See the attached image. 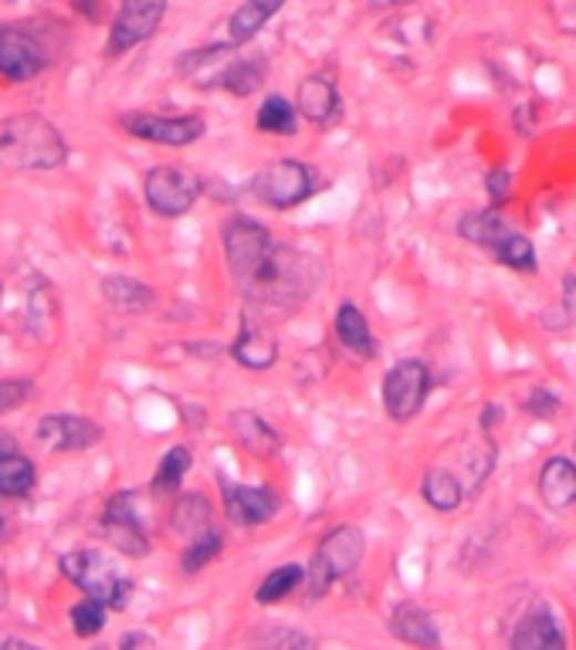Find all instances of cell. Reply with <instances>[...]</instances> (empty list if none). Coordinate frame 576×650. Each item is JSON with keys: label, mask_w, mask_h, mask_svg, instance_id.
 <instances>
[{"label": "cell", "mask_w": 576, "mask_h": 650, "mask_svg": "<svg viewBox=\"0 0 576 650\" xmlns=\"http://www.w3.org/2000/svg\"><path fill=\"white\" fill-rule=\"evenodd\" d=\"M31 386L24 380H0V413H8L28 400Z\"/></svg>", "instance_id": "cell-37"}, {"label": "cell", "mask_w": 576, "mask_h": 650, "mask_svg": "<svg viewBox=\"0 0 576 650\" xmlns=\"http://www.w3.org/2000/svg\"><path fill=\"white\" fill-rule=\"evenodd\" d=\"M539 498L553 508L563 512L576 505V464L563 454L549 457L539 471Z\"/></svg>", "instance_id": "cell-17"}, {"label": "cell", "mask_w": 576, "mask_h": 650, "mask_svg": "<svg viewBox=\"0 0 576 650\" xmlns=\"http://www.w3.org/2000/svg\"><path fill=\"white\" fill-rule=\"evenodd\" d=\"M0 647H8V650H31L34 643L31 640H21V637H11V640H4Z\"/></svg>", "instance_id": "cell-44"}, {"label": "cell", "mask_w": 576, "mask_h": 650, "mask_svg": "<svg viewBox=\"0 0 576 650\" xmlns=\"http://www.w3.org/2000/svg\"><path fill=\"white\" fill-rule=\"evenodd\" d=\"M332 326H336V339L350 352H357V357H363V360L377 357V339L370 332V322H367L363 309H357L353 302H342Z\"/></svg>", "instance_id": "cell-18"}, {"label": "cell", "mask_w": 576, "mask_h": 650, "mask_svg": "<svg viewBox=\"0 0 576 650\" xmlns=\"http://www.w3.org/2000/svg\"><path fill=\"white\" fill-rule=\"evenodd\" d=\"M224 258L235 285L258 306H275L306 295L302 258L271 238V230L251 217H230L224 224Z\"/></svg>", "instance_id": "cell-1"}, {"label": "cell", "mask_w": 576, "mask_h": 650, "mask_svg": "<svg viewBox=\"0 0 576 650\" xmlns=\"http://www.w3.org/2000/svg\"><path fill=\"white\" fill-rule=\"evenodd\" d=\"M312 190H316V176L302 159H275L261 166L251 180V194L271 210H292L302 200H309Z\"/></svg>", "instance_id": "cell-5"}, {"label": "cell", "mask_w": 576, "mask_h": 650, "mask_svg": "<svg viewBox=\"0 0 576 650\" xmlns=\"http://www.w3.org/2000/svg\"><path fill=\"white\" fill-rule=\"evenodd\" d=\"M508 643L523 647V650H546V647L559 650V647H566V637H563V630H559V623L553 620L549 610H533L529 617L518 620Z\"/></svg>", "instance_id": "cell-20"}, {"label": "cell", "mask_w": 576, "mask_h": 650, "mask_svg": "<svg viewBox=\"0 0 576 650\" xmlns=\"http://www.w3.org/2000/svg\"><path fill=\"white\" fill-rule=\"evenodd\" d=\"M224 488V512L238 525H265L278 512V495L268 485H230L220 478Z\"/></svg>", "instance_id": "cell-12"}, {"label": "cell", "mask_w": 576, "mask_h": 650, "mask_svg": "<svg viewBox=\"0 0 576 650\" xmlns=\"http://www.w3.org/2000/svg\"><path fill=\"white\" fill-rule=\"evenodd\" d=\"M169 518H173L169 525H173L177 536L197 539V536H204V532H210V502L200 492H191L177 502V508H173Z\"/></svg>", "instance_id": "cell-24"}, {"label": "cell", "mask_w": 576, "mask_h": 650, "mask_svg": "<svg viewBox=\"0 0 576 650\" xmlns=\"http://www.w3.org/2000/svg\"><path fill=\"white\" fill-rule=\"evenodd\" d=\"M230 357H235L238 367L261 373V370H268V367L278 363V339L268 329H261V326H255V322L245 319L238 339L230 342Z\"/></svg>", "instance_id": "cell-14"}, {"label": "cell", "mask_w": 576, "mask_h": 650, "mask_svg": "<svg viewBox=\"0 0 576 650\" xmlns=\"http://www.w3.org/2000/svg\"><path fill=\"white\" fill-rule=\"evenodd\" d=\"M69 146L44 115L21 112L0 123V166L8 169H58Z\"/></svg>", "instance_id": "cell-2"}, {"label": "cell", "mask_w": 576, "mask_h": 650, "mask_svg": "<svg viewBox=\"0 0 576 650\" xmlns=\"http://www.w3.org/2000/svg\"><path fill=\"white\" fill-rule=\"evenodd\" d=\"M268 637H261V643L268 647H309V637L306 633H296V630H288L281 623H268Z\"/></svg>", "instance_id": "cell-38"}, {"label": "cell", "mask_w": 576, "mask_h": 650, "mask_svg": "<svg viewBox=\"0 0 576 650\" xmlns=\"http://www.w3.org/2000/svg\"><path fill=\"white\" fill-rule=\"evenodd\" d=\"M102 532L105 539L120 549L123 556L143 559L150 553V539L143 532V522H123V518H102Z\"/></svg>", "instance_id": "cell-28"}, {"label": "cell", "mask_w": 576, "mask_h": 650, "mask_svg": "<svg viewBox=\"0 0 576 650\" xmlns=\"http://www.w3.org/2000/svg\"><path fill=\"white\" fill-rule=\"evenodd\" d=\"M214 85H220L224 92L238 95V99H248V95H255L265 85V62H261V58H238V62H230L214 79Z\"/></svg>", "instance_id": "cell-23"}, {"label": "cell", "mask_w": 576, "mask_h": 650, "mask_svg": "<svg viewBox=\"0 0 576 650\" xmlns=\"http://www.w3.org/2000/svg\"><path fill=\"white\" fill-rule=\"evenodd\" d=\"M421 495L434 512H454L461 505V498H465V488H461V482L451 475V471L431 467L421 482Z\"/></svg>", "instance_id": "cell-26"}, {"label": "cell", "mask_w": 576, "mask_h": 650, "mask_svg": "<svg viewBox=\"0 0 576 650\" xmlns=\"http://www.w3.org/2000/svg\"><path fill=\"white\" fill-rule=\"evenodd\" d=\"M227 427H230V434H235V441H238L248 454H255V457H275L278 447H281L278 431L268 427L255 410H235V413L227 417Z\"/></svg>", "instance_id": "cell-16"}, {"label": "cell", "mask_w": 576, "mask_h": 650, "mask_svg": "<svg viewBox=\"0 0 576 650\" xmlns=\"http://www.w3.org/2000/svg\"><path fill=\"white\" fill-rule=\"evenodd\" d=\"M302 582H306V569H302V566H296V563H285V566L271 569V572H268V576L258 582V589H255V600H258L261 607L281 603V600H288V597H292Z\"/></svg>", "instance_id": "cell-25"}, {"label": "cell", "mask_w": 576, "mask_h": 650, "mask_svg": "<svg viewBox=\"0 0 576 650\" xmlns=\"http://www.w3.org/2000/svg\"><path fill=\"white\" fill-rule=\"evenodd\" d=\"M285 4H288V0H248V4H241L235 14H230V21H227L230 41H235V44H248Z\"/></svg>", "instance_id": "cell-21"}, {"label": "cell", "mask_w": 576, "mask_h": 650, "mask_svg": "<svg viewBox=\"0 0 576 650\" xmlns=\"http://www.w3.org/2000/svg\"><path fill=\"white\" fill-rule=\"evenodd\" d=\"M220 549H224V539L217 536V532H204V536L191 539V546L184 549V559H181L184 572H187V576L200 572L207 563H214V559L220 556Z\"/></svg>", "instance_id": "cell-32"}, {"label": "cell", "mask_w": 576, "mask_h": 650, "mask_svg": "<svg viewBox=\"0 0 576 650\" xmlns=\"http://www.w3.org/2000/svg\"><path fill=\"white\" fill-rule=\"evenodd\" d=\"M573 316H576V275H569V278L563 281V302H559V312H546L543 322H546L549 329H566Z\"/></svg>", "instance_id": "cell-35"}, {"label": "cell", "mask_w": 576, "mask_h": 650, "mask_svg": "<svg viewBox=\"0 0 576 650\" xmlns=\"http://www.w3.org/2000/svg\"><path fill=\"white\" fill-rule=\"evenodd\" d=\"M191 464H194V454H191V447H184V444L169 447V451L163 454L160 467H156L153 492H160V495H163V492H181V485H184V478H187Z\"/></svg>", "instance_id": "cell-30"}, {"label": "cell", "mask_w": 576, "mask_h": 650, "mask_svg": "<svg viewBox=\"0 0 576 650\" xmlns=\"http://www.w3.org/2000/svg\"><path fill=\"white\" fill-rule=\"evenodd\" d=\"M18 451V441L8 434V431H0V457H8V454H14Z\"/></svg>", "instance_id": "cell-43"}, {"label": "cell", "mask_w": 576, "mask_h": 650, "mask_svg": "<svg viewBox=\"0 0 576 650\" xmlns=\"http://www.w3.org/2000/svg\"><path fill=\"white\" fill-rule=\"evenodd\" d=\"M163 14H166V0H123L109 31V54L112 58L126 54L146 38H153Z\"/></svg>", "instance_id": "cell-9"}, {"label": "cell", "mask_w": 576, "mask_h": 650, "mask_svg": "<svg viewBox=\"0 0 576 650\" xmlns=\"http://www.w3.org/2000/svg\"><path fill=\"white\" fill-rule=\"evenodd\" d=\"M526 410L533 413V417H556L559 400L549 390H533V396L526 400Z\"/></svg>", "instance_id": "cell-39"}, {"label": "cell", "mask_w": 576, "mask_h": 650, "mask_svg": "<svg viewBox=\"0 0 576 650\" xmlns=\"http://www.w3.org/2000/svg\"><path fill=\"white\" fill-rule=\"evenodd\" d=\"M44 65H48L44 48L31 31L14 28V24L0 28V79L18 85V82L41 75Z\"/></svg>", "instance_id": "cell-10"}, {"label": "cell", "mask_w": 576, "mask_h": 650, "mask_svg": "<svg viewBox=\"0 0 576 650\" xmlns=\"http://www.w3.org/2000/svg\"><path fill=\"white\" fill-rule=\"evenodd\" d=\"M120 126L133 133L136 140L156 143V146H191L197 143L207 126L200 115H153V112H126Z\"/></svg>", "instance_id": "cell-8"}, {"label": "cell", "mask_w": 576, "mask_h": 650, "mask_svg": "<svg viewBox=\"0 0 576 650\" xmlns=\"http://www.w3.org/2000/svg\"><path fill=\"white\" fill-rule=\"evenodd\" d=\"M62 576L69 582H75L85 597H95L102 600L109 610H126L130 607V597H133V582L126 576H120L109 559L95 549H79V553H69L62 556Z\"/></svg>", "instance_id": "cell-4"}, {"label": "cell", "mask_w": 576, "mask_h": 650, "mask_svg": "<svg viewBox=\"0 0 576 650\" xmlns=\"http://www.w3.org/2000/svg\"><path fill=\"white\" fill-rule=\"evenodd\" d=\"M258 130L275 136H292L299 130V105H292L281 95H268L258 109Z\"/></svg>", "instance_id": "cell-27"}, {"label": "cell", "mask_w": 576, "mask_h": 650, "mask_svg": "<svg viewBox=\"0 0 576 650\" xmlns=\"http://www.w3.org/2000/svg\"><path fill=\"white\" fill-rule=\"evenodd\" d=\"M31 488H34V464L18 451L0 457V495L24 498Z\"/></svg>", "instance_id": "cell-31"}, {"label": "cell", "mask_w": 576, "mask_h": 650, "mask_svg": "<svg viewBox=\"0 0 576 650\" xmlns=\"http://www.w3.org/2000/svg\"><path fill=\"white\" fill-rule=\"evenodd\" d=\"M120 647H153V637H146V633H126L123 640H120Z\"/></svg>", "instance_id": "cell-42"}, {"label": "cell", "mask_w": 576, "mask_h": 650, "mask_svg": "<svg viewBox=\"0 0 576 650\" xmlns=\"http://www.w3.org/2000/svg\"><path fill=\"white\" fill-rule=\"evenodd\" d=\"M492 255H495V261H502L505 268H512V271H523V275H536V248H533V241L526 238V234H515V230H508L505 238L492 248Z\"/></svg>", "instance_id": "cell-29"}, {"label": "cell", "mask_w": 576, "mask_h": 650, "mask_svg": "<svg viewBox=\"0 0 576 650\" xmlns=\"http://www.w3.org/2000/svg\"><path fill=\"white\" fill-rule=\"evenodd\" d=\"M457 234H461L465 241H472V245L492 251V248L505 238V234H508V224H505V217L498 214V207H488V210H475V214H465V217H461Z\"/></svg>", "instance_id": "cell-22"}, {"label": "cell", "mask_w": 576, "mask_h": 650, "mask_svg": "<svg viewBox=\"0 0 576 650\" xmlns=\"http://www.w3.org/2000/svg\"><path fill=\"white\" fill-rule=\"evenodd\" d=\"M105 613H109V607L102 600H95V597L79 600L72 607V627H75V633L79 637H95L105 627Z\"/></svg>", "instance_id": "cell-33"}, {"label": "cell", "mask_w": 576, "mask_h": 650, "mask_svg": "<svg viewBox=\"0 0 576 650\" xmlns=\"http://www.w3.org/2000/svg\"><path fill=\"white\" fill-rule=\"evenodd\" d=\"M390 630L397 640L411 643V647H438L441 643V630L434 623V617L418 607V603H397L390 613Z\"/></svg>", "instance_id": "cell-15"}, {"label": "cell", "mask_w": 576, "mask_h": 650, "mask_svg": "<svg viewBox=\"0 0 576 650\" xmlns=\"http://www.w3.org/2000/svg\"><path fill=\"white\" fill-rule=\"evenodd\" d=\"M431 386H434L431 370L421 360H400V363H393L390 373L383 376V386H380L387 417L397 421V424L414 421L418 413L424 410L428 396H431Z\"/></svg>", "instance_id": "cell-6"}, {"label": "cell", "mask_w": 576, "mask_h": 650, "mask_svg": "<svg viewBox=\"0 0 576 650\" xmlns=\"http://www.w3.org/2000/svg\"><path fill=\"white\" fill-rule=\"evenodd\" d=\"M0 532H4V515H0Z\"/></svg>", "instance_id": "cell-45"}, {"label": "cell", "mask_w": 576, "mask_h": 650, "mask_svg": "<svg viewBox=\"0 0 576 650\" xmlns=\"http://www.w3.org/2000/svg\"><path fill=\"white\" fill-rule=\"evenodd\" d=\"M296 105H299L302 120H309L319 130H329L339 120V112H342V99H339L336 79L329 72H316V75L302 79Z\"/></svg>", "instance_id": "cell-13"}, {"label": "cell", "mask_w": 576, "mask_h": 650, "mask_svg": "<svg viewBox=\"0 0 576 650\" xmlns=\"http://www.w3.org/2000/svg\"><path fill=\"white\" fill-rule=\"evenodd\" d=\"M0 299H4V285H0Z\"/></svg>", "instance_id": "cell-46"}, {"label": "cell", "mask_w": 576, "mask_h": 650, "mask_svg": "<svg viewBox=\"0 0 576 650\" xmlns=\"http://www.w3.org/2000/svg\"><path fill=\"white\" fill-rule=\"evenodd\" d=\"M38 444L54 454H75L89 451L102 441V427L89 417H75V413H48L34 427Z\"/></svg>", "instance_id": "cell-11"}, {"label": "cell", "mask_w": 576, "mask_h": 650, "mask_svg": "<svg viewBox=\"0 0 576 650\" xmlns=\"http://www.w3.org/2000/svg\"><path fill=\"white\" fill-rule=\"evenodd\" d=\"M498 421H502V406H498V403H488L485 413H482V427L488 431V427H495Z\"/></svg>", "instance_id": "cell-41"}, {"label": "cell", "mask_w": 576, "mask_h": 650, "mask_svg": "<svg viewBox=\"0 0 576 650\" xmlns=\"http://www.w3.org/2000/svg\"><path fill=\"white\" fill-rule=\"evenodd\" d=\"M230 51H235V41H230V44H207V48L187 51V54H181L177 72H181V75H194V72H200L204 65L224 62V58H227Z\"/></svg>", "instance_id": "cell-34"}, {"label": "cell", "mask_w": 576, "mask_h": 650, "mask_svg": "<svg viewBox=\"0 0 576 650\" xmlns=\"http://www.w3.org/2000/svg\"><path fill=\"white\" fill-rule=\"evenodd\" d=\"M363 553H367V539L357 525H339L332 528L329 536L319 543L309 569H306V582H309V594L312 597H322L326 589L339 579H346L350 572L360 569L363 563Z\"/></svg>", "instance_id": "cell-3"}, {"label": "cell", "mask_w": 576, "mask_h": 650, "mask_svg": "<svg viewBox=\"0 0 576 650\" xmlns=\"http://www.w3.org/2000/svg\"><path fill=\"white\" fill-rule=\"evenodd\" d=\"M485 190H488L492 207L508 204V197H512V173H508V169H492V173L485 176Z\"/></svg>", "instance_id": "cell-36"}, {"label": "cell", "mask_w": 576, "mask_h": 650, "mask_svg": "<svg viewBox=\"0 0 576 650\" xmlns=\"http://www.w3.org/2000/svg\"><path fill=\"white\" fill-rule=\"evenodd\" d=\"M75 8H79L89 21H99V18H102V0H75Z\"/></svg>", "instance_id": "cell-40"}, {"label": "cell", "mask_w": 576, "mask_h": 650, "mask_svg": "<svg viewBox=\"0 0 576 650\" xmlns=\"http://www.w3.org/2000/svg\"><path fill=\"white\" fill-rule=\"evenodd\" d=\"M143 194L160 217H181L197 204L200 180L184 166H153L143 180Z\"/></svg>", "instance_id": "cell-7"}, {"label": "cell", "mask_w": 576, "mask_h": 650, "mask_svg": "<svg viewBox=\"0 0 576 650\" xmlns=\"http://www.w3.org/2000/svg\"><path fill=\"white\" fill-rule=\"evenodd\" d=\"M102 295H105V302L120 312H150L156 306V291L130 275H105Z\"/></svg>", "instance_id": "cell-19"}]
</instances>
